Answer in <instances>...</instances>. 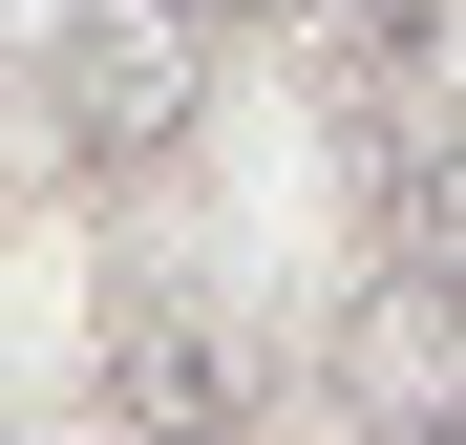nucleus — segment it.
<instances>
[{
  "mask_svg": "<svg viewBox=\"0 0 466 445\" xmlns=\"http://www.w3.org/2000/svg\"><path fill=\"white\" fill-rule=\"evenodd\" d=\"M233 86V22L212 0H64L43 22V106H64V170H170Z\"/></svg>",
  "mask_w": 466,
  "mask_h": 445,
  "instance_id": "1",
  "label": "nucleus"
},
{
  "mask_svg": "<svg viewBox=\"0 0 466 445\" xmlns=\"http://www.w3.org/2000/svg\"><path fill=\"white\" fill-rule=\"evenodd\" d=\"M255 319L233 297H191V276H127L106 297V403H127V445H255Z\"/></svg>",
  "mask_w": 466,
  "mask_h": 445,
  "instance_id": "2",
  "label": "nucleus"
},
{
  "mask_svg": "<svg viewBox=\"0 0 466 445\" xmlns=\"http://www.w3.org/2000/svg\"><path fill=\"white\" fill-rule=\"evenodd\" d=\"M339 403H360V424H466V297H445L403 234H381V276L339 297Z\"/></svg>",
  "mask_w": 466,
  "mask_h": 445,
  "instance_id": "3",
  "label": "nucleus"
},
{
  "mask_svg": "<svg viewBox=\"0 0 466 445\" xmlns=\"http://www.w3.org/2000/svg\"><path fill=\"white\" fill-rule=\"evenodd\" d=\"M403 255H424V276H445V297H466V127H445V170H424V191H403Z\"/></svg>",
  "mask_w": 466,
  "mask_h": 445,
  "instance_id": "4",
  "label": "nucleus"
},
{
  "mask_svg": "<svg viewBox=\"0 0 466 445\" xmlns=\"http://www.w3.org/2000/svg\"><path fill=\"white\" fill-rule=\"evenodd\" d=\"M255 22H319V43L360 64V43H424V0H255Z\"/></svg>",
  "mask_w": 466,
  "mask_h": 445,
  "instance_id": "5",
  "label": "nucleus"
},
{
  "mask_svg": "<svg viewBox=\"0 0 466 445\" xmlns=\"http://www.w3.org/2000/svg\"><path fill=\"white\" fill-rule=\"evenodd\" d=\"M360 445H466V424H360Z\"/></svg>",
  "mask_w": 466,
  "mask_h": 445,
  "instance_id": "6",
  "label": "nucleus"
},
{
  "mask_svg": "<svg viewBox=\"0 0 466 445\" xmlns=\"http://www.w3.org/2000/svg\"><path fill=\"white\" fill-rule=\"evenodd\" d=\"M212 22H255V0H212Z\"/></svg>",
  "mask_w": 466,
  "mask_h": 445,
  "instance_id": "7",
  "label": "nucleus"
}]
</instances>
